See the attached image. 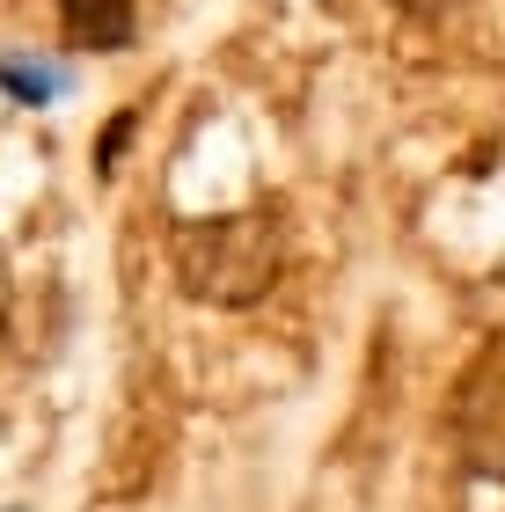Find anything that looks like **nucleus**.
Wrapping results in <instances>:
<instances>
[{
	"label": "nucleus",
	"instance_id": "nucleus-4",
	"mask_svg": "<svg viewBox=\"0 0 505 512\" xmlns=\"http://www.w3.org/2000/svg\"><path fill=\"white\" fill-rule=\"evenodd\" d=\"M0 88H8L15 103L37 110V103H52L66 88V74H59V66H37V59H0Z\"/></svg>",
	"mask_w": 505,
	"mask_h": 512
},
{
	"label": "nucleus",
	"instance_id": "nucleus-2",
	"mask_svg": "<svg viewBox=\"0 0 505 512\" xmlns=\"http://www.w3.org/2000/svg\"><path fill=\"white\" fill-rule=\"evenodd\" d=\"M454 432H462L469 469L505 476V359H484L454 395Z\"/></svg>",
	"mask_w": 505,
	"mask_h": 512
},
{
	"label": "nucleus",
	"instance_id": "nucleus-6",
	"mask_svg": "<svg viewBox=\"0 0 505 512\" xmlns=\"http://www.w3.org/2000/svg\"><path fill=\"white\" fill-rule=\"evenodd\" d=\"M396 8H410V15H425V22H440V15H462L469 0H396Z\"/></svg>",
	"mask_w": 505,
	"mask_h": 512
},
{
	"label": "nucleus",
	"instance_id": "nucleus-5",
	"mask_svg": "<svg viewBox=\"0 0 505 512\" xmlns=\"http://www.w3.org/2000/svg\"><path fill=\"white\" fill-rule=\"evenodd\" d=\"M125 139H132V110H125V118L110 125L103 139H96V169H118V147H125Z\"/></svg>",
	"mask_w": 505,
	"mask_h": 512
},
{
	"label": "nucleus",
	"instance_id": "nucleus-3",
	"mask_svg": "<svg viewBox=\"0 0 505 512\" xmlns=\"http://www.w3.org/2000/svg\"><path fill=\"white\" fill-rule=\"evenodd\" d=\"M59 30L81 52H125L140 30V8L132 0H59Z\"/></svg>",
	"mask_w": 505,
	"mask_h": 512
},
{
	"label": "nucleus",
	"instance_id": "nucleus-1",
	"mask_svg": "<svg viewBox=\"0 0 505 512\" xmlns=\"http://www.w3.org/2000/svg\"><path fill=\"white\" fill-rule=\"evenodd\" d=\"M169 271L205 308H249L279 286V220L271 213L183 220L169 235Z\"/></svg>",
	"mask_w": 505,
	"mask_h": 512
}]
</instances>
